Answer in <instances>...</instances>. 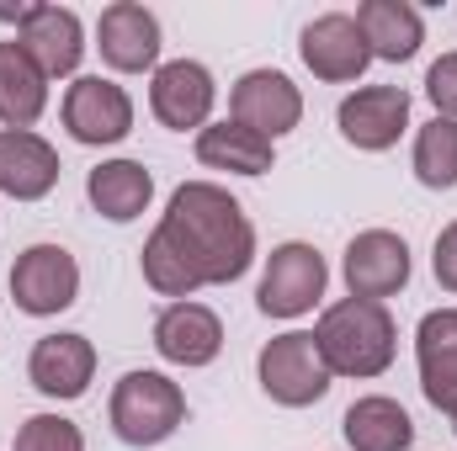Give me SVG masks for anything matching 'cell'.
<instances>
[{
	"mask_svg": "<svg viewBox=\"0 0 457 451\" xmlns=\"http://www.w3.org/2000/svg\"><path fill=\"white\" fill-rule=\"evenodd\" d=\"M160 234L176 244V255L192 266L203 287H228L255 260V228L245 208L213 181H187L170 192V208L160 213Z\"/></svg>",
	"mask_w": 457,
	"mask_h": 451,
	"instance_id": "6da1fadb",
	"label": "cell"
},
{
	"mask_svg": "<svg viewBox=\"0 0 457 451\" xmlns=\"http://www.w3.org/2000/svg\"><path fill=\"white\" fill-rule=\"evenodd\" d=\"M320 340V356L330 366V377H383L394 366V350H399V324L383 303H367V298H341L320 314L314 324Z\"/></svg>",
	"mask_w": 457,
	"mask_h": 451,
	"instance_id": "7a4b0ae2",
	"label": "cell"
},
{
	"mask_svg": "<svg viewBox=\"0 0 457 451\" xmlns=\"http://www.w3.org/2000/svg\"><path fill=\"white\" fill-rule=\"evenodd\" d=\"M107 420H112L122 447H160V441H170L181 430L187 393L165 372H128V377H117Z\"/></svg>",
	"mask_w": 457,
	"mask_h": 451,
	"instance_id": "3957f363",
	"label": "cell"
},
{
	"mask_svg": "<svg viewBox=\"0 0 457 451\" xmlns=\"http://www.w3.org/2000/svg\"><path fill=\"white\" fill-rule=\"evenodd\" d=\"M255 377H261V393L282 409H309L336 382L325 356H320V340L309 330H287V335L266 340L261 356H255Z\"/></svg>",
	"mask_w": 457,
	"mask_h": 451,
	"instance_id": "277c9868",
	"label": "cell"
},
{
	"mask_svg": "<svg viewBox=\"0 0 457 451\" xmlns=\"http://www.w3.org/2000/svg\"><path fill=\"white\" fill-rule=\"evenodd\" d=\"M325 282H330V266L314 244L303 239H287L266 255V271H261V287H255V308L266 319H303L320 298H325Z\"/></svg>",
	"mask_w": 457,
	"mask_h": 451,
	"instance_id": "5b68a950",
	"label": "cell"
},
{
	"mask_svg": "<svg viewBox=\"0 0 457 451\" xmlns=\"http://www.w3.org/2000/svg\"><path fill=\"white\" fill-rule=\"evenodd\" d=\"M11 298L32 319H54L80 298V266L64 244H27L11 266Z\"/></svg>",
	"mask_w": 457,
	"mask_h": 451,
	"instance_id": "8992f818",
	"label": "cell"
},
{
	"mask_svg": "<svg viewBox=\"0 0 457 451\" xmlns=\"http://www.w3.org/2000/svg\"><path fill=\"white\" fill-rule=\"evenodd\" d=\"M64 127L75 144H122L133 133V96L117 86V80H102V75H80L70 91H64Z\"/></svg>",
	"mask_w": 457,
	"mask_h": 451,
	"instance_id": "52a82bcc",
	"label": "cell"
},
{
	"mask_svg": "<svg viewBox=\"0 0 457 451\" xmlns=\"http://www.w3.org/2000/svg\"><path fill=\"white\" fill-rule=\"evenodd\" d=\"M213 102H219V86H213V70L197 64V59H170L154 70L149 80V112L160 117L170 133H187V127H208L213 117Z\"/></svg>",
	"mask_w": 457,
	"mask_h": 451,
	"instance_id": "ba28073f",
	"label": "cell"
},
{
	"mask_svg": "<svg viewBox=\"0 0 457 451\" xmlns=\"http://www.w3.org/2000/svg\"><path fill=\"white\" fill-rule=\"evenodd\" d=\"M341 271H345L351 298L383 303V298L404 292V282H410V244H404L394 228H361V234L345 244Z\"/></svg>",
	"mask_w": 457,
	"mask_h": 451,
	"instance_id": "9c48e42d",
	"label": "cell"
},
{
	"mask_svg": "<svg viewBox=\"0 0 457 451\" xmlns=\"http://www.w3.org/2000/svg\"><path fill=\"white\" fill-rule=\"evenodd\" d=\"M298 53H303V64L314 70V80H330V86L361 80L367 64H372V48H367L356 16H345V11L314 16V21L303 27V37H298Z\"/></svg>",
	"mask_w": 457,
	"mask_h": 451,
	"instance_id": "30bf717a",
	"label": "cell"
},
{
	"mask_svg": "<svg viewBox=\"0 0 457 451\" xmlns=\"http://www.w3.org/2000/svg\"><path fill=\"white\" fill-rule=\"evenodd\" d=\"M228 117L277 144L282 133H293L303 122V96H298V86L282 70H250L228 91Z\"/></svg>",
	"mask_w": 457,
	"mask_h": 451,
	"instance_id": "8fae6325",
	"label": "cell"
},
{
	"mask_svg": "<svg viewBox=\"0 0 457 451\" xmlns=\"http://www.w3.org/2000/svg\"><path fill=\"white\" fill-rule=\"evenodd\" d=\"M336 127L351 149L361 154H383L399 144V133L410 127V91L404 86H361L351 91L336 112Z\"/></svg>",
	"mask_w": 457,
	"mask_h": 451,
	"instance_id": "7c38bea8",
	"label": "cell"
},
{
	"mask_svg": "<svg viewBox=\"0 0 457 451\" xmlns=\"http://www.w3.org/2000/svg\"><path fill=\"white\" fill-rule=\"evenodd\" d=\"M16 43L48 80L75 75L86 59V27L70 5H27V16L16 21Z\"/></svg>",
	"mask_w": 457,
	"mask_h": 451,
	"instance_id": "4fadbf2b",
	"label": "cell"
},
{
	"mask_svg": "<svg viewBox=\"0 0 457 451\" xmlns=\"http://www.w3.org/2000/svg\"><path fill=\"white\" fill-rule=\"evenodd\" d=\"M96 48L117 75L160 70V16L138 0H112L96 21Z\"/></svg>",
	"mask_w": 457,
	"mask_h": 451,
	"instance_id": "5bb4252c",
	"label": "cell"
},
{
	"mask_svg": "<svg viewBox=\"0 0 457 451\" xmlns=\"http://www.w3.org/2000/svg\"><path fill=\"white\" fill-rule=\"evenodd\" d=\"M91 377H96V345L86 335H75V330L43 335L32 345V356H27V382H32L43 398L70 404V398H80V393L91 388Z\"/></svg>",
	"mask_w": 457,
	"mask_h": 451,
	"instance_id": "9a60e30c",
	"label": "cell"
},
{
	"mask_svg": "<svg viewBox=\"0 0 457 451\" xmlns=\"http://www.w3.org/2000/svg\"><path fill=\"white\" fill-rule=\"evenodd\" d=\"M154 350L170 366H213L224 350V324L208 303H170L154 319Z\"/></svg>",
	"mask_w": 457,
	"mask_h": 451,
	"instance_id": "2e32d148",
	"label": "cell"
},
{
	"mask_svg": "<svg viewBox=\"0 0 457 451\" xmlns=\"http://www.w3.org/2000/svg\"><path fill=\"white\" fill-rule=\"evenodd\" d=\"M59 186V154L32 127H0V192L16 202H43Z\"/></svg>",
	"mask_w": 457,
	"mask_h": 451,
	"instance_id": "e0dca14e",
	"label": "cell"
},
{
	"mask_svg": "<svg viewBox=\"0 0 457 451\" xmlns=\"http://www.w3.org/2000/svg\"><path fill=\"white\" fill-rule=\"evenodd\" d=\"M415 361H420V393L431 409L457 414V308H431L415 330Z\"/></svg>",
	"mask_w": 457,
	"mask_h": 451,
	"instance_id": "ac0fdd59",
	"label": "cell"
},
{
	"mask_svg": "<svg viewBox=\"0 0 457 451\" xmlns=\"http://www.w3.org/2000/svg\"><path fill=\"white\" fill-rule=\"evenodd\" d=\"M356 27L372 48V59H388V64H404L420 53L426 43V21L410 0H361L356 5Z\"/></svg>",
	"mask_w": 457,
	"mask_h": 451,
	"instance_id": "d6986e66",
	"label": "cell"
},
{
	"mask_svg": "<svg viewBox=\"0 0 457 451\" xmlns=\"http://www.w3.org/2000/svg\"><path fill=\"white\" fill-rule=\"evenodd\" d=\"M86 197L102 218L112 224H133L138 213H149L154 202V176L138 165V160H107L86 176Z\"/></svg>",
	"mask_w": 457,
	"mask_h": 451,
	"instance_id": "ffe728a7",
	"label": "cell"
},
{
	"mask_svg": "<svg viewBox=\"0 0 457 451\" xmlns=\"http://www.w3.org/2000/svg\"><path fill=\"white\" fill-rule=\"evenodd\" d=\"M345 447L351 451H410L415 447V420L404 414L399 398L367 393L345 409Z\"/></svg>",
	"mask_w": 457,
	"mask_h": 451,
	"instance_id": "44dd1931",
	"label": "cell"
},
{
	"mask_svg": "<svg viewBox=\"0 0 457 451\" xmlns=\"http://www.w3.org/2000/svg\"><path fill=\"white\" fill-rule=\"evenodd\" d=\"M197 160L208 170H228V176H266L277 149H271V138H261V133H250L245 122L228 117V122H208L197 133Z\"/></svg>",
	"mask_w": 457,
	"mask_h": 451,
	"instance_id": "7402d4cb",
	"label": "cell"
},
{
	"mask_svg": "<svg viewBox=\"0 0 457 451\" xmlns=\"http://www.w3.org/2000/svg\"><path fill=\"white\" fill-rule=\"evenodd\" d=\"M48 107V75L21 53V43H0V122L5 127H32Z\"/></svg>",
	"mask_w": 457,
	"mask_h": 451,
	"instance_id": "603a6c76",
	"label": "cell"
},
{
	"mask_svg": "<svg viewBox=\"0 0 457 451\" xmlns=\"http://www.w3.org/2000/svg\"><path fill=\"white\" fill-rule=\"evenodd\" d=\"M415 181L431 192H453L457 186V122L453 117H431L415 133Z\"/></svg>",
	"mask_w": 457,
	"mask_h": 451,
	"instance_id": "cb8c5ba5",
	"label": "cell"
},
{
	"mask_svg": "<svg viewBox=\"0 0 457 451\" xmlns=\"http://www.w3.org/2000/svg\"><path fill=\"white\" fill-rule=\"evenodd\" d=\"M11 451H86V436H80V425L64 420V414H32V420L16 430Z\"/></svg>",
	"mask_w": 457,
	"mask_h": 451,
	"instance_id": "d4e9b609",
	"label": "cell"
},
{
	"mask_svg": "<svg viewBox=\"0 0 457 451\" xmlns=\"http://www.w3.org/2000/svg\"><path fill=\"white\" fill-rule=\"evenodd\" d=\"M426 96H431L436 117H453L457 122V53H442V59L426 70Z\"/></svg>",
	"mask_w": 457,
	"mask_h": 451,
	"instance_id": "484cf974",
	"label": "cell"
},
{
	"mask_svg": "<svg viewBox=\"0 0 457 451\" xmlns=\"http://www.w3.org/2000/svg\"><path fill=\"white\" fill-rule=\"evenodd\" d=\"M431 271H436V282L457 292V224H447L436 234V250H431Z\"/></svg>",
	"mask_w": 457,
	"mask_h": 451,
	"instance_id": "4316f807",
	"label": "cell"
},
{
	"mask_svg": "<svg viewBox=\"0 0 457 451\" xmlns=\"http://www.w3.org/2000/svg\"><path fill=\"white\" fill-rule=\"evenodd\" d=\"M453 430H457V414H453Z\"/></svg>",
	"mask_w": 457,
	"mask_h": 451,
	"instance_id": "83f0119b",
	"label": "cell"
}]
</instances>
